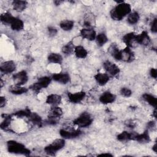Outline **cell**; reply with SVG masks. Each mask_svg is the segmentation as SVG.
<instances>
[{"instance_id": "44dd1931", "label": "cell", "mask_w": 157, "mask_h": 157, "mask_svg": "<svg viewBox=\"0 0 157 157\" xmlns=\"http://www.w3.org/2000/svg\"><path fill=\"white\" fill-rule=\"evenodd\" d=\"M10 27L13 31H21L24 28V23L21 19L15 17L10 24Z\"/></svg>"}, {"instance_id": "8992f818", "label": "cell", "mask_w": 157, "mask_h": 157, "mask_svg": "<svg viewBox=\"0 0 157 157\" xmlns=\"http://www.w3.org/2000/svg\"><path fill=\"white\" fill-rule=\"evenodd\" d=\"M134 53L129 47H126L123 50H120V60L130 63L134 61Z\"/></svg>"}, {"instance_id": "ba28073f", "label": "cell", "mask_w": 157, "mask_h": 157, "mask_svg": "<svg viewBox=\"0 0 157 157\" xmlns=\"http://www.w3.org/2000/svg\"><path fill=\"white\" fill-rule=\"evenodd\" d=\"M103 66L105 70L112 76H116L118 75L120 72L118 66L109 61H105L103 64Z\"/></svg>"}, {"instance_id": "484cf974", "label": "cell", "mask_w": 157, "mask_h": 157, "mask_svg": "<svg viewBox=\"0 0 157 157\" xmlns=\"http://www.w3.org/2000/svg\"><path fill=\"white\" fill-rule=\"evenodd\" d=\"M142 98L147 102H148V104L154 107L155 108L156 107L157 99H156V97H155L154 96H153L150 94L145 93L142 95Z\"/></svg>"}, {"instance_id": "5bb4252c", "label": "cell", "mask_w": 157, "mask_h": 157, "mask_svg": "<svg viewBox=\"0 0 157 157\" xmlns=\"http://www.w3.org/2000/svg\"><path fill=\"white\" fill-rule=\"evenodd\" d=\"M52 79L62 84H66L70 81L71 78L67 73H56L52 75Z\"/></svg>"}, {"instance_id": "4fadbf2b", "label": "cell", "mask_w": 157, "mask_h": 157, "mask_svg": "<svg viewBox=\"0 0 157 157\" xmlns=\"http://www.w3.org/2000/svg\"><path fill=\"white\" fill-rule=\"evenodd\" d=\"M82 37L88 40H93L96 39V33L95 31L91 28H83L80 30Z\"/></svg>"}, {"instance_id": "6da1fadb", "label": "cell", "mask_w": 157, "mask_h": 157, "mask_svg": "<svg viewBox=\"0 0 157 157\" xmlns=\"http://www.w3.org/2000/svg\"><path fill=\"white\" fill-rule=\"evenodd\" d=\"M131 5L128 3L122 2L113 7L110 12L111 18L116 21L122 20L125 16L131 13Z\"/></svg>"}, {"instance_id": "d590c367", "label": "cell", "mask_w": 157, "mask_h": 157, "mask_svg": "<svg viewBox=\"0 0 157 157\" xmlns=\"http://www.w3.org/2000/svg\"><path fill=\"white\" fill-rule=\"evenodd\" d=\"M11 120H12V118H11V116L10 115H5V117H4V121L1 123V128L3 130H6L7 131V129L9 128V126L10 125V121H11Z\"/></svg>"}, {"instance_id": "7402d4cb", "label": "cell", "mask_w": 157, "mask_h": 157, "mask_svg": "<svg viewBox=\"0 0 157 157\" xmlns=\"http://www.w3.org/2000/svg\"><path fill=\"white\" fill-rule=\"evenodd\" d=\"M108 52L110 55L113 57L115 59L120 60V50H119L118 47L115 44H112L108 48Z\"/></svg>"}, {"instance_id": "d4e9b609", "label": "cell", "mask_w": 157, "mask_h": 157, "mask_svg": "<svg viewBox=\"0 0 157 157\" xmlns=\"http://www.w3.org/2000/svg\"><path fill=\"white\" fill-rule=\"evenodd\" d=\"M30 121H31L34 124L40 127L42 124V118L36 113L31 112L29 117H28Z\"/></svg>"}, {"instance_id": "7a4b0ae2", "label": "cell", "mask_w": 157, "mask_h": 157, "mask_svg": "<svg viewBox=\"0 0 157 157\" xmlns=\"http://www.w3.org/2000/svg\"><path fill=\"white\" fill-rule=\"evenodd\" d=\"M7 150L10 153L20 154L28 156L31 151L29 149L25 147V146L15 140H9L7 142Z\"/></svg>"}, {"instance_id": "b9f144b4", "label": "cell", "mask_w": 157, "mask_h": 157, "mask_svg": "<svg viewBox=\"0 0 157 157\" xmlns=\"http://www.w3.org/2000/svg\"><path fill=\"white\" fill-rule=\"evenodd\" d=\"M150 74L151 77L154 78H156L157 77V71L155 68H151L150 71Z\"/></svg>"}, {"instance_id": "3957f363", "label": "cell", "mask_w": 157, "mask_h": 157, "mask_svg": "<svg viewBox=\"0 0 157 157\" xmlns=\"http://www.w3.org/2000/svg\"><path fill=\"white\" fill-rule=\"evenodd\" d=\"M65 145V140L63 139H56L52 144L47 145L44 148L45 152L48 155L53 156L56 153L62 149Z\"/></svg>"}, {"instance_id": "8d00e7d4", "label": "cell", "mask_w": 157, "mask_h": 157, "mask_svg": "<svg viewBox=\"0 0 157 157\" xmlns=\"http://www.w3.org/2000/svg\"><path fill=\"white\" fill-rule=\"evenodd\" d=\"M120 94L124 97L128 98L131 96L132 91L129 88L126 87H123V88H121L120 90Z\"/></svg>"}, {"instance_id": "52a82bcc", "label": "cell", "mask_w": 157, "mask_h": 157, "mask_svg": "<svg viewBox=\"0 0 157 157\" xmlns=\"http://www.w3.org/2000/svg\"><path fill=\"white\" fill-rule=\"evenodd\" d=\"M13 80L15 85L21 86L28 82V77L25 71H21L13 75Z\"/></svg>"}, {"instance_id": "d6986e66", "label": "cell", "mask_w": 157, "mask_h": 157, "mask_svg": "<svg viewBox=\"0 0 157 157\" xmlns=\"http://www.w3.org/2000/svg\"><path fill=\"white\" fill-rule=\"evenodd\" d=\"M9 90L12 94H16V95L22 94L28 91V89L26 88L23 87L20 85H17L10 86L9 87Z\"/></svg>"}, {"instance_id": "836d02e7", "label": "cell", "mask_w": 157, "mask_h": 157, "mask_svg": "<svg viewBox=\"0 0 157 157\" xmlns=\"http://www.w3.org/2000/svg\"><path fill=\"white\" fill-rule=\"evenodd\" d=\"M74 48H75V47L73 43L72 42H69L63 47L62 52L63 53L66 55H70L74 52Z\"/></svg>"}, {"instance_id": "603a6c76", "label": "cell", "mask_w": 157, "mask_h": 157, "mask_svg": "<svg viewBox=\"0 0 157 157\" xmlns=\"http://www.w3.org/2000/svg\"><path fill=\"white\" fill-rule=\"evenodd\" d=\"M74 53L76 57L78 58H85L88 55L87 50L81 45H78L75 47Z\"/></svg>"}, {"instance_id": "f1b7e54d", "label": "cell", "mask_w": 157, "mask_h": 157, "mask_svg": "<svg viewBox=\"0 0 157 157\" xmlns=\"http://www.w3.org/2000/svg\"><path fill=\"white\" fill-rule=\"evenodd\" d=\"M96 41L98 46L102 47L108 41V38L106 34L104 33H100L96 37Z\"/></svg>"}, {"instance_id": "c3c4849f", "label": "cell", "mask_w": 157, "mask_h": 157, "mask_svg": "<svg viewBox=\"0 0 157 157\" xmlns=\"http://www.w3.org/2000/svg\"><path fill=\"white\" fill-rule=\"evenodd\" d=\"M153 115L154 117H155V118H156V107L155 108V110H154V111H153Z\"/></svg>"}, {"instance_id": "7bdbcfd3", "label": "cell", "mask_w": 157, "mask_h": 157, "mask_svg": "<svg viewBox=\"0 0 157 157\" xmlns=\"http://www.w3.org/2000/svg\"><path fill=\"white\" fill-rule=\"evenodd\" d=\"M6 102H7V101H6V98L4 97V96H1V99H0V106H1V107H4L6 104Z\"/></svg>"}, {"instance_id": "9c48e42d", "label": "cell", "mask_w": 157, "mask_h": 157, "mask_svg": "<svg viewBox=\"0 0 157 157\" xmlns=\"http://www.w3.org/2000/svg\"><path fill=\"white\" fill-rule=\"evenodd\" d=\"M16 69V64L13 61L10 60L2 63L0 66L1 72L4 74H10L15 71Z\"/></svg>"}, {"instance_id": "9a60e30c", "label": "cell", "mask_w": 157, "mask_h": 157, "mask_svg": "<svg viewBox=\"0 0 157 157\" xmlns=\"http://www.w3.org/2000/svg\"><path fill=\"white\" fill-rule=\"evenodd\" d=\"M137 41L139 44L147 46L150 44L151 39L148 34V33L144 31L140 34L137 35Z\"/></svg>"}, {"instance_id": "e575fe53", "label": "cell", "mask_w": 157, "mask_h": 157, "mask_svg": "<svg viewBox=\"0 0 157 157\" xmlns=\"http://www.w3.org/2000/svg\"><path fill=\"white\" fill-rule=\"evenodd\" d=\"M31 113V112L30 111L29 109H25L20 110H18V111L15 112L13 113V115L17 117H18V118H21V117L28 118L29 117Z\"/></svg>"}, {"instance_id": "ab89813d", "label": "cell", "mask_w": 157, "mask_h": 157, "mask_svg": "<svg viewBox=\"0 0 157 157\" xmlns=\"http://www.w3.org/2000/svg\"><path fill=\"white\" fill-rule=\"evenodd\" d=\"M47 30H48V33L49 36L51 37H53V36H56L58 33V30L56 29V28L52 27V26L48 27Z\"/></svg>"}, {"instance_id": "60d3db41", "label": "cell", "mask_w": 157, "mask_h": 157, "mask_svg": "<svg viewBox=\"0 0 157 157\" xmlns=\"http://www.w3.org/2000/svg\"><path fill=\"white\" fill-rule=\"evenodd\" d=\"M125 124L129 128H134L136 126V124L132 120H127L125 122Z\"/></svg>"}, {"instance_id": "d6a6232c", "label": "cell", "mask_w": 157, "mask_h": 157, "mask_svg": "<svg viewBox=\"0 0 157 157\" xmlns=\"http://www.w3.org/2000/svg\"><path fill=\"white\" fill-rule=\"evenodd\" d=\"M37 82L42 88H47L50 83L51 78L50 77L47 76L41 77L38 78V80Z\"/></svg>"}, {"instance_id": "74e56055", "label": "cell", "mask_w": 157, "mask_h": 157, "mask_svg": "<svg viewBox=\"0 0 157 157\" xmlns=\"http://www.w3.org/2000/svg\"><path fill=\"white\" fill-rule=\"evenodd\" d=\"M30 89L32 90L34 92L38 93L39 92H40V91L42 89L40 86L37 83V82L33 83L31 86H30Z\"/></svg>"}, {"instance_id": "2e32d148", "label": "cell", "mask_w": 157, "mask_h": 157, "mask_svg": "<svg viewBox=\"0 0 157 157\" xmlns=\"http://www.w3.org/2000/svg\"><path fill=\"white\" fill-rule=\"evenodd\" d=\"M115 98V96L113 94L110 92L106 91L102 94V95L99 97V101L104 104H107L113 102Z\"/></svg>"}, {"instance_id": "cb8c5ba5", "label": "cell", "mask_w": 157, "mask_h": 157, "mask_svg": "<svg viewBox=\"0 0 157 157\" xmlns=\"http://www.w3.org/2000/svg\"><path fill=\"white\" fill-rule=\"evenodd\" d=\"M48 61L52 63L61 64L63 61V57L61 55L56 53H52L48 56Z\"/></svg>"}, {"instance_id": "8fae6325", "label": "cell", "mask_w": 157, "mask_h": 157, "mask_svg": "<svg viewBox=\"0 0 157 157\" xmlns=\"http://www.w3.org/2000/svg\"><path fill=\"white\" fill-rule=\"evenodd\" d=\"M59 134L64 139H74L79 137L82 134V131L78 129L67 131L62 129L59 131Z\"/></svg>"}, {"instance_id": "ac0fdd59", "label": "cell", "mask_w": 157, "mask_h": 157, "mask_svg": "<svg viewBox=\"0 0 157 157\" xmlns=\"http://www.w3.org/2000/svg\"><path fill=\"white\" fill-rule=\"evenodd\" d=\"M94 78L99 85L103 86L109 82V76L107 74L99 72L94 75Z\"/></svg>"}, {"instance_id": "5b68a950", "label": "cell", "mask_w": 157, "mask_h": 157, "mask_svg": "<svg viewBox=\"0 0 157 157\" xmlns=\"http://www.w3.org/2000/svg\"><path fill=\"white\" fill-rule=\"evenodd\" d=\"M123 41L126 45V47L131 48L137 45V35L134 33H129L123 37Z\"/></svg>"}, {"instance_id": "1f68e13d", "label": "cell", "mask_w": 157, "mask_h": 157, "mask_svg": "<svg viewBox=\"0 0 157 157\" xmlns=\"http://www.w3.org/2000/svg\"><path fill=\"white\" fill-rule=\"evenodd\" d=\"M63 115V110L62 109L56 105H54V107H51V109L49 112L48 116L56 117V118H60V117Z\"/></svg>"}, {"instance_id": "4316f807", "label": "cell", "mask_w": 157, "mask_h": 157, "mask_svg": "<svg viewBox=\"0 0 157 157\" xmlns=\"http://www.w3.org/2000/svg\"><path fill=\"white\" fill-rule=\"evenodd\" d=\"M135 140L140 143H148L150 141V137L148 131H145L142 134H137Z\"/></svg>"}, {"instance_id": "ffe728a7", "label": "cell", "mask_w": 157, "mask_h": 157, "mask_svg": "<svg viewBox=\"0 0 157 157\" xmlns=\"http://www.w3.org/2000/svg\"><path fill=\"white\" fill-rule=\"evenodd\" d=\"M26 6L27 2L25 1L15 0L12 2V6L13 9L18 12H21L23 11L26 9Z\"/></svg>"}, {"instance_id": "bcb514c9", "label": "cell", "mask_w": 157, "mask_h": 157, "mask_svg": "<svg viewBox=\"0 0 157 157\" xmlns=\"http://www.w3.org/2000/svg\"><path fill=\"white\" fill-rule=\"evenodd\" d=\"M98 156H113L112 154L110 153H102V154H101V155H99Z\"/></svg>"}, {"instance_id": "681fc988", "label": "cell", "mask_w": 157, "mask_h": 157, "mask_svg": "<svg viewBox=\"0 0 157 157\" xmlns=\"http://www.w3.org/2000/svg\"><path fill=\"white\" fill-rule=\"evenodd\" d=\"M2 86H3V81L2 79H1V87L2 88Z\"/></svg>"}, {"instance_id": "f35d334b", "label": "cell", "mask_w": 157, "mask_h": 157, "mask_svg": "<svg viewBox=\"0 0 157 157\" xmlns=\"http://www.w3.org/2000/svg\"><path fill=\"white\" fill-rule=\"evenodd\" d=\"M151 31L153 33H156L157 32V19L155 18L151 23Z\"/></svg>"}, {"instance_id": "f6af8a7d", "label": "cell", "mask_w": 157, "mask_h": 157, "mask_svg": "<svg viewBox=\"0 0 157 157\" xmlns=\"http://www.w3.org/2000/svg\"><path fill=\"white\" fill-rule=\"evenodd\" d=\"M152 150L154 151L155 153H156V151H157V145H156V144H154V145L152 147Z\"/></svg>"}, {"instance_id": "f546056e", "label": "cell", "mask_w": 157, "mask_h": 157, "mask_svg": "<svg viewBox=\"0 0 157 157\" xmlns=\"http://www.w3.org/2000/svg\"><path fill=\"white\" fill-rule=\"evenodd\" d=\"M14 17H13L12 15V14L9 12H5L3 13L1 15V21L2 23H3L4 24H8V25H10L12 21L14 19Z\"/></svg>"}, {"instance_id": "ee69618b", "label": "cell", "mask_w": 157, "mask_h": 157, "mask_svg": "<svg viewBox=\"0 0 157 157\" xmlns=\"http://www.w3.org/2000/svg\"><path fill=\"white\" fill-rule=\"evenodd\" d=\"M147 126L148 127V128H153L155 126V123L154 121H151L150 122L148 123L147 124Z\"/></svg>"}, {"instance_id": "7c38bea8", "label": "cell", "mask_w": 157, "mask_h": 157, "mask_svg": "<svg viewBox=\"0 0 157 157\" xmlns=\"http://www.w3.org/2000/svg\"><path fill=\"white\" fill-rule=\"evenodd\" d=\"M86 93L84 91H79L74 93H68L67 97L70 102L72 103H79L85 97Z\"/></svg>"}, {"instance_id": "e0dca14e", "label": "cell", "mask_w": 157, "mask_h": 157, "mask_svg": "<svg viewBox=\"0 0 157 157\" xmlns=\"http://www.w3.org/2000/svg\"><path fill=\"white\" fill-rule=\"evenodd\" d=\"M45 102L48 104L57 105L61 102V97L56 94H51L47 97Z\"/></svg>"}, {"instance_id": "83f0119b", "label": "cell", "mask_w": 157, "mask_h": 157, "mask_svg": "<svg viewBox=\"0 0 157 157\" xmlns=\"http://www.w3.org/2000/svg\"><path fill=\"white\" fill-rule=\"evenodd\" d=\"M74 25V23L73 21L69 20H66L60 22L59 26L63 30L65 31H69L73 28Z\"/></svg>"}, {"instance_id": "7dc6e473", "label": "cell", "mask_w": 157, "mask_h": 157, "mask_svg": "<svg viewBox=\"0 0 157 157\" xmlns=\"http://www.w3.org/2000/svg\"><path fill=\"white\" fill-rule=\"evenodd\" d=\"M62 2H63V1H54V3H55L56 6H58V5H60V4L62 3Z\"/></svg>"}, {"instance_id": "277c9868", "label": "cell", "mask_w": 157, "mask_h": 157, "mask_svg": "<svg viewBox=\"0 0 157 157\" xmlns=\"http://www.w3.org/2000/svg\"><path fill=\"white\" fill-rule=\"evenodd\" d=\"M92 122L93 118L88 112H83L73 121L74 124L80 128L88 127L92 123Z\"/></svg>"}, {"instance_id": "4dcf8cb0", "label": "cell", "mask_w": 157, "mask_h": 157, "mask_svg": "<svg viewBox=\"0 0 157 157\" xmlns=\"http://www.w3.org/2000/svg\"><path fill=\"white\" fill-rule=\"evenodd\" d=\"M139 18H140V17H139V13L137 12H133L128 14V16L127 18V21L128 23L131 25H134L137 23L139 21Z\"/></svg>"}, {"instance_id": "30bf717a", "label": "cell", "mask_w": 157, "mask_h": 157, "mask_svg": "<svg viewBox=\"0 0 157 157\" xmlns=\"http://www.w3.org/2000/svg\"><path fill=\"white\" fill-rule=\"evenodd\" d=\"M137 133L136 132H128L123 131L117 135V138L120 142H126L128 140H135Z\"/></svg>"}]
</instances>
